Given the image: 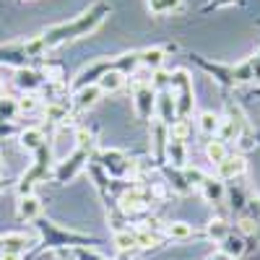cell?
Masks as SVG:
<instances>
[{"instance_id":"cell-30","label":"cell","mask_w":260,"mask_h":260,"mask_svg":"<svg viewBox=\"0 0 260 260\" xmlns=\"http://www.w3.org/2000/svg\"><path fill=\"white\" fill-rule=\"evenodd\" d=\"M76 143H78V148H86V151H89L91 143H94V136H91L86 127H81V130H76Z\"/></svg>"},{"instance_id":"cell-25","label":"cell","mask_w":260,"mask_h":260,"mask_svg":"<svg viewBox=\"0 0 260 260\" xmlns=\"http://www.w3.org/2000/svg\"><path fill=\"white\" fill-rule=\"evenodd\" d=\"M219 125H221V120L216 117L213 112H201V117H198V127L203 130V133H219Z\"/></svg>"},{"instance_id":"cell-34","label":"cell","mask_w":260,"mask_h":260,"mask_svg":"<svg viewBox=\"0 0 260 260\" xmlns=\"http://www.w3.org/2000/svg\"><path fill=\"white\" fill-rule=\"evenodd\" d=\"M0 175H3V161H0Z\"/></svg>"},{"instance_id":"cell-14","label":"cell","mask_w":260,"mask_h":260,"mask_svg":"<svg viewBox=\"0 0 260 260\" xmlns=\"http://www.w3.org/2000/svg\"><path fill=\"white\" fill-rule=\"evenodd\" d=\"M99 161L110 169V172H115V175H120V172L127 169V161H125V156L120 154V151H102Z\"/></svg>"},{"instance_id":"cell-12","label":"cell","mask_w":260,"mask_h":260,"mask_svg":"<svg viewBox=\"0 0 260 260\" xmlns=\"http://www.w3.org/2000/svg\"><path fill=\"white\" fill-rule=\"evenodd\" d=\"M86 156H89V151H86V148H78L71 159H65V164L57 167V180H60V182H68V180L76 175V169H81V164H83Z\"/></svg>"},{"instance_id":"cell-18","label":"cell","mask_w":260,"mask_h":260,"mask_svg":"<svg viewBox=\"0 0 260 260\" xmlns=\"http://www.w3.org/2000/svg\"><path fill=\"white\" fill-rule=\"evenodd\" d=\"M45 117L50 120V122H62V120H68V104L65 102H50L47 107H45Z\"/></svg>"},{"instance_id":"cell-29","label":"cell","mask_w":260,"mask_h":260,"mask_svg":"<svg viewBox=\"0 0 260 260\" xmlns=\"http://www.w3.org/2000/svg\"><path fill=\"white\" fill-rule=\"evenodd\" d=\"M39 107V96L37 94H24L18 99V112H34Z\"/></svg>"},{"instance_id":"cell-22","label":"cell","mask_w":260,"mask_h":260,"mask_svg":"<svg viewBox=\"0 0 260 260\" xmlns=\"http://www.w3.org/2000/svg\"><path fill=\"white\" fill-rule=\"evenodd\" d=\"M242 250H245V245H242V240L240 237H226V240L221 242V255H226L229 260L232 257H237V255H242Z\"/></svg>"},{"instance_id":"cell-11","label":"cell","mask_w":260,"mask_h":260,"mask_svg":"<svg viewBox=\"0 0 260 260\" xmlns=\"http://www.w3.org/2000/svg\"><path fill=\"white\" fill-rule=\"evenodd\" d=\"M102 96V89L94 83V86H83V89L73 91V107L76 110H89V107H94Z\"/></svg>"},{"instance_id":"cell-13","label":"cell","mask_w":260,"mask_h":260,"mask_svg":"<svg viewBox=\"0 0 260 260\" xmlns=\"http://www.w3.org/2000/svg\"><path fill=\"white\" fill-rule=\"evenodd\" d=\"M18 143H21V148L37 154V151L47 143V138H45V133H42L39 127H26V130H21V133H18Z\"/></svg>"},{"instance_id":"cell-31","label":"cell","mask_w":260,"mask_h":260,"mask_svg":"<svg viewBox=\"0 0 260 260\" xmlns=\"http://www.w3.org/2000/svg\"><path fill=\"white\" fill-rule=\"evenodd\" d=\"M240 229H242L245 234H255V232H257V221L247 216V219H242V221H240Z\"/></svg>"},{"instance_id":"cell-36","label":"cell","mask_w":260,"mask_h":260,"mask_svg":"<svg viewBox=\"0 0 260 260\" xmlns=\"http://www.w3.org/2000/svg\"><path fill=\"white\" fill-rule=\"evenodd\" d=\"M257 57H260V52H257Z\"/></svg>"},{"instance_id":"cell-16","label":"cell","mask_w":260,"mask_h":260,"mask_svg":"<svg viewBox=\"0 0 260 260\" xmlns=\"http://www.w3.org/2000/svg\"><path fill=\"white\" fill-rule=\"evenodd\" d=\"M182 8V0H148V11L154 16H167Z\"/></svg>"},{"instance_id":"cell-32","label":"cell","mask_w":260,"mask_h":260,"mask_svg":"<svg viewBox=\"0 0 260 260\" xmlns=\"http://www.w3.org/2000/svg\"><path fill=\"white\" fill-rule=\"evenodd\" d=\"M237 0H211V3L206 6V11H211V8H224V6H234Z\"/></svg>"},{"instance_id":"cell-2","label":"cell","mask_w":260,"mask_h":260,"mask_svg":"<svg viewBox=\"0 0 260 260\" xmlns=\"http://www.w3.org/2000/svg\"><path fill=\"white\" fill-rule=\"evenodd\" d=\"M169 94L175 96V107H177V120H185L192 107H195V99H192V78L185 68H177L169 73Z\"/></svg>"},{"instance_id":"cell-19","label":"cell","mask_w":260,"mask_h":260,"mask_svg":"<svg viewBox=\"0 0 260 260\" xmlns=\"http://www.w3.org/2000/svg\"><path fill=\"white\" fill-rule=\"evenodd\" d=\"M206 156H208L213 164H221V161L229 156V148H226V143H224V141L216 138V141H211V143L206 146Z\"/></svg>"},{"instance_id":"cell-5","label":"cell","mask_w":260,"mask_h":260,"mask_svg":"<svg viewBox=\"0 0 260 260\" xmlns=\"http://www.w3.org/2000/svg\"><path fill=\"white\" fill-rule=\"evenodd\" d=\"M42 83H45V76H42L39 71H34V68H18L16 71V86L21 91L34 94V91L42 89Z\"/></svg>"},{"instance_id":"cell-20","label":"cell","mask_w":260,"mask_h":260,"mask_svg":"<svg viewBox=\"0 0 260 260\" xmlns=\"http://www.w3.org/2000/svg\"><path fill=\"white\" fill-rule=\"evenodd\" d=\"M167 136H169V141H180V143H185L187 136H190V122H187V120H175V122L167 127Z\"/></svg>"},{"instance_id":"cell-26","label":"cell","mask_w":260,"mask_h":260,"mask_svg":"<svg viewBox=\"0 0 260 260\" xmlns=\"http://www.w3.org/2000/svg\"><path fill=\"white\" fill-rule=\"evenodd\" d=\"M18 115V99H11V96H0V120H13Z\"/></svg>"},{"instance_id":"cell-21","label":"cell","mask_w":260,"mask_h":260,"mask_svg":"<svg viewBox=\"0 0 260 260\" xmlns=\"http://www.w3.org/2000/svg\"><path fill=\"white\" fill-rule=\"evenodd\" d=\"M208 237L213 242H224L226 237H229V224L224 221V219H213V221H208Z\"/></svg>"},{"instance_id":"cell-9","label":"cell","mask_w":260,"mask_h":260,"mask_svg":"<svg viewBox=\"0 0 260 260\" xmlns=\"http://www.w3.org/2000/svg\"><path fill=\"white\" fill-rule=\"evenodd\" d=\"M156 115H159V122L167 125V127L175 122L177 107H175V96H172L169 91H159L156 94Z\"/></svg>"},{"instance_id":"cell-24","label":"cell","mask_w":260,"mask_h":260,"mask_svg":"<svg viewBox=\"0 0 260 260\" xmlns=\"http://www.w3.org/2000/svg\"><path fill=\"white\" fill-rule=\"evenodd\" d=\"M167 234L172 240H187V237H192V226L185 221H172V224H167Z\"/></svg>"},{"instance_id":"cell-6","label":"cell","mask_w":260,"mask_h":260,"mask_svg":"<svg viewBox=\"0 0 260 260\" xmlns=\"http://www.w3.org/2000/svg\"><path fill=\"white\" fill-rule=\"evenodd\" d=\"M247 169V161L242 156H226L221 164H216V180H234L245 175Z\"/></svg>"},{"instance_id":"cell-3","label":"cell","mask_w":260,"mask_h":260,"mask_svg":"<svg viewBox=\"0 0 260 260\" xmlns=\"http://www.w3.org/2000/svg\"><path fill=\"white\" fill-rule=\"evenodd\" d=\"M133 107H136V115L141 120H151V115L156 112V91H154V86H136Z\"/></svg>"},{"instance_id":"cell-1","label":"cell","mask_w":260,"mask_h":260,"mask_svg":"<svg viewBox=\"0 0 260 260\" xmlns=\"http://www.w3.org/2000/svg\"><path fill=\"white\" fill-rule=\"evenodd\" d=\"M112 13V6L104 3V0H99V3H94L91 8H86L81 16L71 18V21H62V24H55L50 29H45L39 34V42H42V50L52 52L57 47H62L65 42H73V39H81V37H89L91 31H96L104 18Z\"/></svg>"},{"instance_id":"cell-23","label":"cell","mask_w":260,"mask_h":260,"mask_svg":"<svg viewBox=\"0 0 260 260\" xmlns=\"http://www.w3.org/2000/svg\"><path fill=\"white\" fill-rule=\"evenodd\" d=\"M167 154H169V161H172V164L185 167V143H180V141H167Z\"/></svg>"},{"instance_id":"cell-35","label":"cell","mask_w":260,"mask_h":260,"mask_svg":"<svg viewBox=\"0 0 260 260\" xmlns=\"http://www.w3.org/2000/svg\"><path fill=\"white\" fill-rule=\"evenodd\" d=\"M0 190H3V185H0Z\"/></svg>"},{"instance_id":"cell-8","label":"cell","mask_w":260,"mask_h":260,"mask_svg":"<svg viewBox=\"0 0 260 260\" xmlns=\"http://www.w3.org/2000/svg\"><path fill=\"white\" fill-rule=\"evenodd\" d=\"M31 245V237H26L24 232H8L0 234V252H16L24 255V250Z\"/></svg>"},{"instance_id":"cell-10","label":"cell","mask_w":260,"mask_h":260,"mask_svg":"<svg viewBox=\"0 0 260 260\" xmlns=\"http://www.w3.org/2000/svg\"><path fill=\"white\" fill-rule=\"evenodd\" d=\"M164 57H167V50H164V47H148V50H141V52H138L141 68H146L148 73H156V71H161Z\"/></svg>"},{"instance_id":"cell-33","label":"cell","mask_w":260,"mask_h":260,"mask_svg":"<svg viewBox=\"0 0 260 260\" xmlns=\"http://www.w3.org/2000/svg\"><path fill=\"white\" fill-rule=\"evenodd\" d=\"M0 260H21V255H16V252H0Z\"/></svg>"},{"instance_id":"cell-17","label":"cell","mask_w":260,"mask_h":260,"mask_svg":"<svg viewBox=\"0 0 260 260\" xmlns=\"http://www.w3.org/2000/svg\"><path fill=\"white\" fill-rule=\"evenodd\" d=\"M201 192H203V198H206V201L219 203V201H221V195H224V187H221V182H219V180L206 177V182L201 185Z\"/></svg>"},{"instance_id":"cell-7","label":"cell","mask_w":260,"mask_h":260,"mask_svg":"<svg viewBox=\"0 0 260 260\" xmlns=\"http://www.w3.org/2000/svg\"><path fill=\"white\" fill-rule=\"evenodd\" d=\"M16 213H18V219H24V221H37L39 216H42V203H39V198H37L34 192H31V195H18Z\"/></svg>"},{"instance_id":"cell-27","label":"cell","mask_w":260,"mask_h":260,"mask_svg":"<svg viewBox=\"0 0 260 260\" xmlns=\"http://www.w3.org/2000/svg\"><path fill=\"white\" fill-rule=\"evenodd\" d=\"M115 245H117V250H133V247H138L136 245V232H117L115 234Z\"/></svg>"},{"instance_id":"cell-4","label":"cell","mask_w":260,"mask_h":260,"mask_svg":"<svg viewBox=\"0 0 260 260\" xmlns=\"http://www.w3.org/2000/svg\"><path fill=\"white\" fill-rule=\"evenodd\" d=\"M154 201V195H151L148 190H141V187H136V190H130V192H125L122 198H120V206H122V211L125 213H138V211H143V208H148V203Z\"/></svg>"},{"instance_id":"cell-28","label":"cell","mask_w":260,"mask_h":260,"mask_svg":"<svg viewBox=\"0 0 260 260\" xmlns=\"http://www.w3.org/2000/svg\"><path fill=\"white\" fill-rule=\"evenodd\" d=\"M136 245L138 247H156L159 245V237L151 234V229H141V232H136Z\"/></svg>"},{"instance_id":"cell-15","label":"cell","mask_w":260,"mask_h":260,"mask_svg":"<svg viewBox=\"0 0 260 260\" xmlns=\"http://www.w3.org/2000/svg\"><path fill=\"white\" fill-rule=\"evenodd\" d=\"M122 83H125V73H120V71H110V73H104V76L99 78L96 86L102 89V94H104V91L110 94V91H117Z\"/></svg>"}]
</instances>
